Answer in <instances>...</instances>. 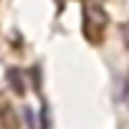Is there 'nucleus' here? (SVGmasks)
I'll return each mask as SVG.
<instances>
[{"label":"nucleus","instance_id":"1","mask_svg":"<svg viewBox=\"0 0 129 129\" xmlns=\"http://www.w3.org/2000/svg\"><path fill=\"white\" fill-rule=\"evenodd\" d=\"M8 81H10V89L18 94V96H23L25 94V84H23V74L18 71V69H10L8 71Z\"/></svg>","mask_w":129,"mask_h":129},{"label":"nucleus","instance_id":"2","mask_svg":"<svg viewBox=\"0 0 129 129\" xmlns=\"http://www.w3.org/2000/svg\"><path fill=\"white\" fill-rule=\"evenodd\" d=\"M41 121H43L41 129H48V106L46 104H43V111H41Z\"/></svg>","mask_w":129,"mask_h":129},{"label":"nucleus","instance_id":"3","mask_svg":"<svg viewBox=\"0 0 129 129\" xmlns=\"http://www.w3.org/2000/svg\"><path fill=\"white\" fill-rule=\"evenodd\" d=\"M25 124H28V129H36V119H33L30 109H25Z\"/></svg>","mask_w":129,"mask_h":129},{"label":"nucleus","instance_id":"4","mask_svg":"<svg viewBox=\"0 0 129 129\" xmlns=\"http://www.w3.org/2000/svg\"><path fill=\"white\" fill-rule=\"evenodd\" d=\"M121 38H124V43H126V48H129V23L121 25Z\"/></svg>","mask_w":129,"mask_h":129},{"label":"nucleus","instance_id":"5","mask_svg":"<svg viewBox=\"0 0 129 129\" xmlns=\"http://www.w3.org/2000/svg\"><path fill=\"white\" fill-rule=\"evenodd\" d=\"M124 101H126V106H129V84H126V89H124Z\"/></svg>","mask_w":129,"mask_h":129}]
</instances>
